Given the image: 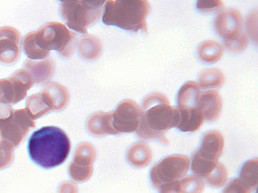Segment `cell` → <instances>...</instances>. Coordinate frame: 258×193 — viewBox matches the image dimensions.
I'll use <instances>...</instances> for the list:
<instances>
[{
	"mask_svg": "<svg viewBox=\"0 0 258 193\" xmlns=\"http://www.w3.org/2000/svg\"><path fill=\"white\" fill-rule=\"evenodd\" d=\"M77 35L61 23H48L39 30L24 37V53L31 60L45 59L50 50L58 51L63 57H69L76 45Z\"/></svg>",
	"mask_w": 258,
	"mask_h": 193,
	"instance_id": "1",
	"label": "cell"
},
{
	"mask_svg": "<svg viewBox=\"0 0 258 193\" xmlns=\"http://www.w3.org/2000/svg\"><path fill=\"white\" fill-rule=\"evenodd\" d=\"M70 151L68 135L57 127H44L36 131L28 142L29 156L43 168L61 165L67 159Z\"/></svg>",
	"mask_w": 258,
	"mask_h": 193,
	"instance_id": "2",
	"label": "cell"
},
{
	"mask_svg": "<svg viewBox=\"0 0 258 193\" xmlns=\"http://www.w3.org/2000/svg\"><path fill=\"white\" fill-rule=\"evenodd\" d=\"M141 112V125L137 130L139 137L143 140L157 139L167 143L164 134L176 126V108H172L163 94L153 93L144 99Z\"/></svg>",
	"mask_w": 258,
	"mask_h": 193,
	"instance_id": "3",
	"label": "cell"
},
{
	"mask_svg": "<svg viewBox=\"0 0 258 193\" xmlns=\"http://www.w3.org/2000/svg\"><path fill=\"white\" fill-rule=\"evenodd\" d=\"M151 11L148 0H106L102 10V21L125 30L147 32L146 18Z\"/></svg>",
	"mask_w": 258,
	"mask_h": 193,
	"instance_id": "4",
	"label": "cell"
},
{
	"mask_svg": "<svg viewBox=\"0 0 258 193\" xmlns=\"http://www.w3.org/2000/svg\"><path fill=\"white\" fill-rule=\"evenodd\" d=\"M61 15L68 27L81 34H87V27L96 23L102 13L86 8L81 0H71L61 3Z\"/></svg>",
	"mask_w": 258,
	"mask_h": 193,
	"instance_id": "5",
	"label": "cell"
},
{
	"mask_svg": "<svg viewBox=\"0 0 258 193\" xmlns=\"http://www.w3.org/2000/svg\"><path fill=\"white\" fill-rule=\"evenodd\" d=\"M33 84L32 77L24 69L14 72L9 78L0 79V104L15 105L20 103Z\"/></svg>",
	"mask_w": 258,
	"mask_h": 193,
	"instance_id": "6",
	"label": "cell"
},
{
	"mask_svg": "<svg viewBox=\"0 0 258 193\" xmlns=\"http://www.w3.org/2000/svg\"><path fill=\"white\" fill-rule=\"evenodd\" d=\"M34 127L35 119L29 115L26 109L14 110L11 119L0 130V138L15 149L24 141L29 130Z\"/></svg>",
	"mask_w": 258,
	"mask_h": 193,
	"instance_id": "7",
	"label": "cell"
},
{
	"mask_svg": "<svg viewBox=\"0 0 258 193\" xmlns=\"http://www.w3.org/2000/svg\"><path fill=\"white\" fill-rule=\"evenodd\" d=\"M112 113V125L116 134L137 132L141 125L142 112L139 105L126 100L118 105L117 109Z\"/></svg>",
	"mask_w": 258,
	"mask_h": 193,
	"instance_id": "8",
	"label": "cell"
},
{
	"mask_svg": "<svg viewBox=\"0 0 258 193\" xmlns=\"http://www.w3.org/2000/svg\"><path fill=\"white\" fill-rule=\"evenodd\" d=\"M189 167V159L186 156L173 155L165 157L152 169L151 178L156 185L174 181L183 176Z\"/></svg>",
	"mask_w": 258,
	"mask_h": 193,
	"instance_id": "9",
	"label": "cell"
},
{
	"mask_svg": "<svg viewBox=\"0 0 258 193\" xmlns=\"http://www.w3.org/2000/svg\"><path fill=\"white\" fill-rule=\"evenodd\" d=\"M96 158V149L90 143H82L75 151L74 160L71 163V177L77 181H86L92 174V164Z\"/></svg>",
	"mask_w": 258,
	"mask_h": 193,
	"instance_id": "10",
	"label": "cell"
},
{
	"mask_svg": "<svg viewBox=\"0 0 258 193\" xmlns=\"http://www.w3.org/2000/svg\"><path fill=\"white\" fill-rule=\"evenodd\" d=\"M244 21L241 13L236 9H225L215 18L214 27L219 36L224 41L233 40L242 35Z\"/></svg>",
	"mask_w": 258,
	"mask_h": 193,
	"instance_id": "11",
	"label": "cell"
},
{
	"mask_svg": "<svg viewBox=\"0 0 258 193\" xmlns=\"http://www.w3.org/2000/svg\"><path fill=\"white\" fill-rule=\"evenodd\" d=\"M21 33L9 26L0 28V62L13 64L21 54Z\"/></svg>",
	"mask_w": 258,
	"mask_h": 193,
	"instance_id": "12",
	"label": "cell"
},
{
	"mask_svg": "<svg viewBox=\"0 0 258 193\" xmlns=\"http://www.w3.org/2000/svg\"><path fill=\"white\" fill-rule=\"evenodd\" d=\"M197 108L206 121L219 119L223 109V99L217 91H206L200 94Z\"/></svg>",
	"mask_w": 258,
	"mask_h": 193,
	"instance_id": "13",
	"label": "cell"
},
{
	"mask_svg": "<svg viewBox=\"0 0 258 193\" xmlns=\"http://www.w3.org/2000/svg\"><path fill=\"white\" fill-rule=\"evenodd\" d=\"M40 94L50 111L65 109L70 99V94L66 87L56 82L46 85Z\"/></svg>",
	"mask_w": 258,
	"mask_h": 193,
	"instance_id": "14",
	"label": "cell"
},
{
	"mask_svg": "<svg viewBox=\"0 0 258 193\" xmlns=\"http://www.w3.org/2000/svg\"><path fill=\"white\" fill-rule=\"evenodd\" d=\"M224 148V137L219 131H211L205 133L202 138V142L200 150L197 154L201 157L218 160V158L223 155Z\"/></svg>",
	"mask_w": 258,
	"mask_h": 193,
	"instance_id": "15",
	"label": "cell"
},
{
	"mask_svg": "<svg viewBox=\"0 0 258 193\" xmlns=\"http://www.w3.org/2000/svg\"><path fill=\"white\" fill-rule=\"evenodd\" d=\"M24 70L30 74L34 84H43L52 77L54 62L51 58H45L41 61L28 59L24 62Z\"/></svg>",
	"mask_w": 258,
	"mask_h": 193,
	"instance_id": "16",
	"label": "cell"
},
{
	"mask_svg": "<svg viewBox=\"0 0 258 193\" xmlns=\"http://www.w3.org/2000/svg\"><path fill=\"white\" fill-rule=\"evenodd\" d=\"M177 109L176 127L181 132L194 133L199 131L204 123V117L198 108Z\"/></svg>",
	"mask_w": 258,
	"mask_h": 193,
	"instance_id": "17",
	"label": "cell"
},
{
	"mask_svg": "<svg viewBox=\"0 0 258 193\" xmlns=\"http://www.w3.org/2000/svg\"><path fill=\"white\" fill-rule=\"evenodd\" d=\"M87 129L93 135L103 136L107 134H116L112 125V113L98 112L92 114L87 120Z\"/></svg>",
	"mask_w": 258,
	"mask_h": 193,
	"instance_id": "18",
	"label": "cell"
},
{
	"mask_svg": "<svg viewBox=\"0 0 258 193\" xmlns=\"http://www.w3.org/2000/svg\"><path fill=\"white\" fill-rule=\"evenodd\" d=\"M200 96V88L195 81H188L181 87L177 96V104L179 109L197 108Z\"/></svg>",
	"mask_w": 258,
	"mask_h": 193,
	"instance_id": "19",
	"label": "cell"
},
{
	"mask_svg": "<svg viewBox=\"0 0 258 193\" xmlns=\"http://www.w3.org/2000/svg\"><path fill=\"white\" fill-rule=\"evenodd\" d=\"M128 160L138 167L148 165L152 160V152L148 145L143 142H137L130 147Z\"/></svg>",
	"mask_w": 258,
	"mask_h": 193,
	"instance_id": "20",
	"label": "cell"
},
{
	"mask_svg": "<svg viewBox=\"0 0 258 193\" xmlns=\"http://www.w3.org/2000/svg\"><path fill=\"white\" fill-rule=\"evenodd\" d=\"M79 52L84 59L95 60L98 59L103 51L101 41L93 35L83 37L78 45Z\"/></svg>",
	"mask_w": 258,
	"mask_h": 193,
	"instance_id": "21",
	"label": "cell"
},
{
	"mask_svg": "<svg viewBox=\"0 0 258 193\" xmlns=\"http://www.w3.org/2000/svg\"><path fill=\"white\" fill-rule=\"evenodd\" d=\"M223 48L215 41H207L202 43L199 48L200 59L206 63H215L223 56Z\"/></svg>",
	"mask_w": 258,
	"mask_h": 193,
	"instance_id": "22",
	"label": "cell"
},
{
	"mask_svg": "<svg viewBox=\"0 0 258 193\" xmlns=\"http://www.w3.org/2000/svg\"><path fill=\"white\" fill-rule=\"evenodd\" d=\"M225 81L223 72L219 69H208L200 74V88L201 89H218Z\"/></svg>",
	"mask_w": 258,
	"mask_h": 193,
	"instance_id": "23",
	"label": "cell"
},
{
	"mask_svg": "<svg viewBox=\"0 0 258 193\" xmlns=\"http://www.w3.org/2000/svg\"><path fill=\"white\" fill-rule=\"evenodd\" d=\"M14 148L7 142L0 141V169L6 168L13 162Z\"/></svg>",
	"mask_w": 258,
	"mask_h": 193,
	"instance_id": "24",
	"label": "cell"
},
{
	"mask_svg": "<svg viewBox=\"0 0 258 193\" xmlns=\"http://www.w3.org/2000/svg\"><path fill=\"white\" fill-rule=\"evenodd\" d=\"M197 7L201 12H216L223 8V2L222 0H198Z\"/></svg>",
	"mask_w": 258,
	"mask_h": 193,
	"instance_id": "25",
	"label": "cell"
},
{
	"mask_svg": "<svg viewBox=\"0 0 258 193\" xmlns=\"http://www.w3.org/2000/svg\"><path fill=\"white\" fill-rule=\"evenodd\" d=\"M207 178L211 184L221 185L226 180V170L223 167V164L218 163L216 168L212 171L211 174Z\"/></svg>",
	"mask_w": 258,
	"mask_h": 193,
	"instance_id": "26",
	"label": "cell"
},
{
	"mask_svg": "<svg viewBox=\"0 0 258 193\" xmlns=\"http://www.w3.org/2000/svg\"><path fill=\"white\" fill-rule=\"evenodd\" d=\"M247 38L245 34H242L233 40L224 41V47L231 51H242L247 46Z\"/></svg>",
	"mask_w": 258,
	"mask_h": 193,
	"instance_id": "27",
	"label": "cell"
},
{
	"mask_svg": "<svg viewBox=\"0 0 258 193\" xmlns=\"http://www.w3.org/2000/svg\"><path fill=\"white\" fill-rule=\"evenodd\" d=\"M182 189L184 193H200L202 189V183L195 177L186 178L182 182Z\"/></svg>",
	"mask_w": 258,
	"mask_h": 193,
	"instance_id": "28",
	"label": "cell"
},
{
	"mask_svg": "<svg viewBox=\"0 0 258 193\" xmlns=\"http://www.w3.org/2000/svg\"><path fill=\"white\" fill-rule=\"evenodd\" d=\"M256 166H257V159H252L245 163L244 167L242 169V176L249 179L250 181L255 182L256 181Z\"/></svg>",
	"mask_w": 258,
	"mask_h": 193,
	"instance_id": "29",
	"label": "cell"
},
{
	"mask_svg": "<svg viewBox=\"0 0 258 193\" xmlns=\"http://www.w3.org/2000/svg\"><path fill=\"white\" fill-rule=\"evenodd\" d=\"M14 109L9 105L0 104V130L4 127V125L11 119Z\"/></svg>",
	"mask_w": 258,
	"mask_h": 193,
	"instance_id": "30",
	"label": "cell"
},
{
	"mask_svg": "<svg viewBox=\"0 0 258 193\" xmlns=\"http://www.w3.org/2000/svg\"><path fill=\"white\" fill-rule=\"evenodd\" d=\"M81 2L89 10L102 13L106 0H81Z\"/></svg>",
	"mask_w": 258,
	"mask_h": 193,
	"instance_id": "31",
	"label": "cell"
}]
</instances>
